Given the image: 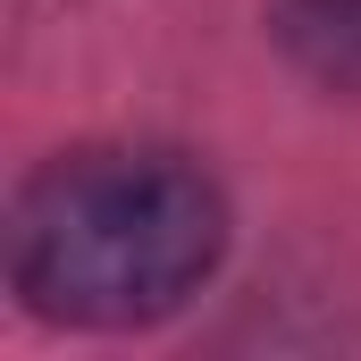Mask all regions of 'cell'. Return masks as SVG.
I'll use <instances>...</instances> for the list:
<instances>
[{
    "label": "cell",
    "mask_w": 361,
    "mask_h": 361,
    "mask_svg": "<svg viewBox=\"0 0 361 361\" xmlns=\"http://www.w3.org/2000/svg\"><path fill=\"white\" fill-rule=\"evenodd\" d=\"M227 252V193L185 152H68L8 210V286L68 328H152Z\"/></svg>",
    "instance_id": "obj_1"
},
{
    "label": "cell",
    "mask_w": 361,
    "mask_h": 361,
    "mask_svg": "<svg viewBox=\"0 0 361 361\" xmlns=\"http://www.w3.org/2000/svg\"><path fill=\"white\" fill-rule=\"evenodd\" d=\"M269 25L302 76L361 92V0H269Z\"/></svg>",
    "instance_id": "obj_2"
}]
</instances>
